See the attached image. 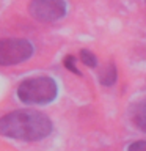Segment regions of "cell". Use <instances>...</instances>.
<instances>
[{"instance_id":"cell-1","label":"cell","mask_w":146,"mask_h":151,"mask_svg":"<svg viewBox=\"0 0 146 151\" xmlns=\"http://www.w3.org/2000/svg\"><path fill=\"white\" fill-rule=\"evenodd\" d=\"M52 132V121L36 110H14L0 118V134L22 142H36Z\"/></svg>"},{"instance_id":"cell-2","label":"cell","mask_w":146,"mask_h":151,"mask_svg":"<svg viewBox=\"0 0 146 151\" xmlns=\"http://www.w3.org/2000/svg\"><path fill=\"white\" fill-rule=\"evenodd\" d=\"M57 93L55 80L47 76L27 79L17 87V98L25 104H49L57 98Z\"/></svg>"},{"instance_id":"cell-3","label":"cell","mask_w":146,"mask_h":151,"mask_svg":"<svg viewBox=\"0 0 146 151\" xmlns=\"http://www.w3.org/2000/svg\"><path fill=\"white\" fill-rule=\"evenodd\" d=\"M35 47L28 40L22 38H5L0 40V66H13L28 60Z\"/></svg>"},{"instance_id":"cell-4","label":"cell","mask_w":146,"mask_h":151,"mask_svg":"<svg viewBox=\"0 0 146 151\" xmlns=\"http://www.w3.org/2000/svg\"><path fill=\"white\" fill-rule=\"evenodd\" d=\"M28 11L36 21L54 22L66 14L64 0H31L28 5Z\"/></svg>"},{"instance_id":"cell-5","label":"cell","mask_w":146,"mask_h":151,"mask_svg":"<svg viewBox=\"0 0 146 151\" xmlns=\"http://www.w3.org/2000/svg\"><path fill=\"white\" fill-rule=\"evenodd\" d=\"M132 121H134V124L138 129L146 132V99L138 102L134 107V110H132Z\"/></svg>"},{"instance_id":"cell-6","label":"cell","mask_w":146,"mask_h":151,"mask_svg":"<svg viewBox=\"0 0 146 151\" xmlns=\"http://www.w3.org/2000/svg\"><path fill=\"white\" fill-rule=\"evenodd\" d=\"M116 79H118V69L113 63H108L105 68L101 71V74H99V82H101V85H104V87H112V85L116 82Z\"/></svg>"},{"instance_id":"cell-7","label":"cell","mask_w":146,"mask_h":151,"mask_svg":"<svg viewBox=\"0 0 146 151\" xmlns=\"http://www.w3.org/2000/svg\"><path fill=\"white\" fill-rule=\"evenodd\" d=\"M80 60H82V63L85 66H88V68H96L97 66V57L87 49L80 50Z\"/></svg>"},{"instance_id":"cell-8","label":"cell","mask_w":146,"mask_h":151,"mask_svg":"<svg viewBox=\"0 0 146 151\" xmlns=\"http://www.w3.org/2000/svg\"><path fill=\"white\" fill-rule=\"evenodd\" d=\"M64 68L66 69H69L71 73H74V74H77V76H82V73H80V69L75 66V57H72V55H68L64 58Z\"/></svg>"},{"instance_id":"cell-9","label":"cell","mask_w":146,"mask_h":151,"mask_svg":"<svg viewBox=\"0 0 146 151\" xmlns=\"http://www.w3.org/2000/svg\"><path fill=\"white\" fill-rule=\"evenodd\" d=\"M127 151H146V142H145V140L134 142L132 145H129Z\"/></svg>"}]
</instances>
